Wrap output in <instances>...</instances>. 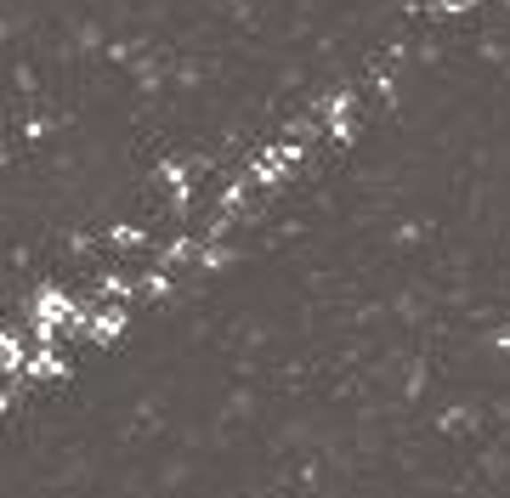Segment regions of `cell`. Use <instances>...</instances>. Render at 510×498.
I'll return each mask as SVG.
<instances>
[{"label": "cell", "instance_id": "1", "mask_svg": "<svg viewBox=\"0 0 510 498\" xmlns=\"http://www.w3.org/2000/svg\"><path fill=\"white\" fill-rule=\"evenodd\" d=\"M69 52H108V35H102V23L97 18H74L69 23Z\"/></svg>", "mask_w": 510, "mask_h": 498}, {"label": "cell", "instance_id": "2", "mask_svg": "<svg viewBox=\"0 0 510 498\" xmlns=\"http://www.w3.org/2000/svg\"><path fill=\"white\" fill-rule=\"evenodd\" d=\"M431 227H437V221H397V227H392V244H397V249H414Z\"/></svg>", "mask_w": 510, "mask_h": 498}, {"label": "cell", "instance_id": "3", "mask_svg": "<svg viewBox=\"0 0 510 498\" xmlns=\"http://www.w3.org/2000/svg\"><path fill=\"white\" fill-rule=\"evenodd\" d=\"M482 351H510V323H493V329H482Z\"/></svg>", "mask_w": 510, "mask_h": 498}]
</instances>
